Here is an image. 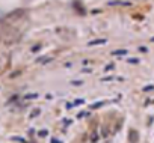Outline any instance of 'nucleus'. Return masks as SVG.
<instances>
[{
	"label": "nucleus",
	"instance_id": "nucleus-1",
	"mask_svg": "<svg viewBox=\"0 0 154 143\" xmlns=\"http://www.w3.org/2000/svg\"><path fill=\"white\" fill-rule=\"evenodd\" d=\"M129 139H130V142L131 143H137L139 142V134H137V131H130V136H129Z\"/></svg>",
	"mask_w": 154,
	"mask_h": 143
},
{
	"label": "nucleus",
	"instance_id": "nucleus-2",
	"mask_svg": "<svg viewBox=\"0 0 154 143\" xmlns=\"http://www.w3.org/2000/svg\"><path fill=\"white\" fill-rule=\"evenodd\" d=\"M109 6H118V5H124V6H129V2H123V0H113V2H109L107 3Z\"/></svg>",
	"mask_w": 154,
	"mask_h": 143
},
{
	"label": "nucleus",
	"instance_id": "nucleus-3",
	"mask_svg": "<svg viewBox=\"0 0 154 143\" xmlns=\"http://www.w3.org/2000/svg\"><path fill=\"white\" fill-rule=\"evenodd\" d=\"M106 42H107V39H97V41H91L88 45L92 47V45H100V44H106Z\"/></svg>",
	"mask_w": 154,
	"mask_h": 143
},
{
	"label": "nucleus",
	"instance_id": "nucleus-4",
	"mask_svg": "<svg viewBox=\"0 0 154 143\" xmlns=\"http://www.w3.org/2000/svg\"><path fill=\"white\" fill-rule=\"evenodd\" d=\"M104 104H106L104 101H100V102H95V104H91V106H89V108H91V110H95V108L101 107V106H104Z\"/></svg>",
	"mask_w": 154,
	"mask_h": 143
},
{
	"label": "nucleus",
	"instance_id": "nucleus-5",
	"mask_svg": "<svg viewBox=\"0 0 154 143\" xmlns=\"http://www.w3.org/2000/svg\"><path fill=\"white\" fill-rule=\"evenodd\" d=\"M71 84H73V86H82V84H83V81H79V80H76V81H71Z\"/></svg>",
	"mask_w": 154,
	"mask_h": 143
},
{
	"label": "nucleus",
	"instance_id": "nucleus-6",
	"mask_svg": "<svg viewBox=\"0 0 154 143\" xmlns=\"http://www.w3.org/2000/svg\"><path fill=\"white\" fill-rule=\"evenodd\" d=\"M47 134H49V131H47V130H43V131H39V136H41V137H45Z\"/></svg>",
	"mask_w": 154,
	"mask_h": 143
},
{
	"label": "nucleus",
	"instance_id": "nucleus-7",
	"mask_svg": "<svg viewBox=\"0 0 154 143\" xmlns=\"http://www.w3.org/2000/svg\"><path fill=\"white\" fill-rule=\"evenodd\" d=\"M129 63H139V59H127Z\"/></svg>",
	"mask_w": 154,
	"mask_h": 143
},
{
	"label": "nucleus",
	"instance_id": "nucleus-8",
	"mask_svg": "<svg viewBox=\"0 0 154 143\" xmlns=\"http://www.w3.org/2000/svg\"><path fill=\"white\" fill-rule=\"evenodd\" d=\"M91 140H92V142H97V140H98V134H92V136H91Z\"/></svg>",
	"mask_w": 154,
	"mask_h": 143
},
{
	"label": "nucleus",
	"instance_id": "nucleus-9",
	"mask_svg": "<svg viewBox=\"0 0 154 143\" xmlns=\"http://www.w3.org/2000/svg\"><path fill=\"white\" fill-rule=\"evenodd\" d=\"M139 51H142V53H147L148 48H147V47H139Z\"/></svg>",
	"mask_w": 154,
	"mask_h": 143
},
{
	"label": "nucleus",
	"instance_id": "nucleus-10",
	"mask_svg": "<svg viewBox=\"0 0 154 143\" xmlns=\"http://www.w3.org/2000/svg\"><path fill=\"white\" fill-rule=\"evenodd\" d=\"M127 53V50H121V51H113V54H124Z\"/></svg>",
	"mask_w": 154,
	"mask_h": 143
},
{
	"label": "nucleus",
	"instance_id": "nucleus-11",
	"mask_svg": "<svg viewBox=\"0 0 154 143\" xmlns=\"http://www.w3.org/2000/svg\"><path fill=\"white\" fill-rule=\"evenodd\" d=\"M38 114H39V110H35V112H32V118H33V116H38Z\"/></svg>",
	"mask_w": 154,
	"mask_h": 143
},
{
	"label": "nucleus",
	"instance_id": "nucleus-12",
	"mask_svg": "<svg viewBox=\"0 0 154 143\" xmlns=\"http://www.w3.org/2000/svg\"><path fill=\"white\" fill-rule=\"evenodd\" d=\"M154 89V86H147V87H144V90H151Z\"/></svg>",
	"mask_w": 154,
	"mask_h": 143
},
{
	"label": "nucleus",
	"instance_id": "nucleus-13",
	"mask_svg": "<svg viewBox=\"0 0 154 143\" xmlns=\"http://www.w3.org/2000/svg\"><path fill=\"white\" fill-rule=\"evenodd\" d=\"M51 143H62V142H57L56 139H53V140H51Z\"/></svg>",
	"mask_w": 154,
	"mask_h": 143
}]
</instances>
